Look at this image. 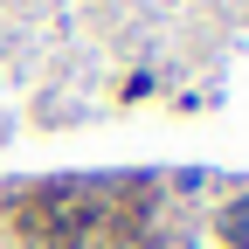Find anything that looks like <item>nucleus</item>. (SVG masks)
<instances>
[{
	"mask_svg": "<svg viewBox=\"0 0 249 249\" xmlns=\"http://www.w3.org/2000/svg\"><path fill=\"white\" fill-rule=\"evenodd\" d=\"M214 249H249V194H229L214 208Z\"/></svg>",
	"mask_w": 249,
	"mask_h": 249,
	"instance_id": "obj_1",
	"label": "nucleus"
}]
</instances>
